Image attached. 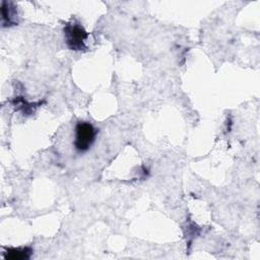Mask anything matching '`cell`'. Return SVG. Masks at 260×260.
<instances>
[{
	"label": "cell",
	"instance_id": "1",
	"mask_svg": "<svg viewBox=\"0 0 260 260\" xmlns=\"http://www.w3.org/2000/svg\"><path fill=\"white\" fill-rule=\"evenodd\" d=\"M64 36L66 45L70 50L82 51L86 49L85 41L88 38V34L79 22L74 20L67 22L64 26Z\"/></svg>",
	"mask_w": 260,
	"mask_h": 260
},
{
	"label": "cell",
	"instance_id": "2",
	"mask_svg": "<svg viewBox=\"0 0 260 260\" xmlns=\"http://www.w3.org/2000/svg\"><path fill=\"white\" fill-rule=\"evenodd\" d=\"M96 136V129L89 122H78L75 126L74 147L77 152L87 151L93 144Z\"/></svg>",
	"mask_w": 260,
	"mask_h": 260
},
{
	"label": "cell",
	"instance_id": "3",
	"mask_svg": "<svg viewBox=\"0 0 260 260\" xmlns=\"http://www.w3.org/2000/svg\"><path fill=\"white\" fill-rule=\"evenodd\" d=\"M2 21L3 25H13L16 22L15 7L11 2H2Z\"/></svg>",
	"mask_w": 260,
	"mask_h": 260
},
{
	"label": "cell",
	"instance_id": "4",
	"mask_svg": "<svg viewBox=\"0 0 260 260\" xmlns=\"http://www.w3.org/2000/svg\"><path fill=\"white\" fill-rule=\"evenodd\" d=\"M32 253V250L28 247L24 248H8L4 254L5 259L22 260L28 259Z\"/></svg>",
	"mask_w": 260,
	"mask_h": 260
}]
</instances>
